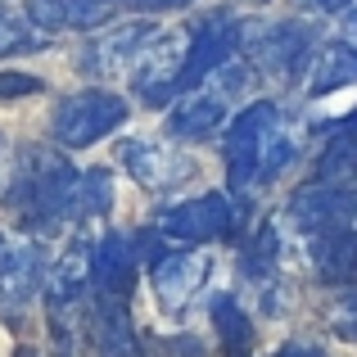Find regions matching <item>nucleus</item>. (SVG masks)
Listing matches in <instances>:
<instances>
[{
    "instance_id": "aec40b11",
    "label": "nucleus",
    "mask_w": 357,
    "mask_h": 357,
    "mask_svg": "<svg viewBox=\"0 0 357 357\" xmlns=\"http://www.w3.org/2000/svg\"><path fill=\"white\" fill-rule=\"evenodd\" d=\"M298 158V127H289L285 118L276 122V131L267 136V145H262V158H258V185H267L271 176H280L289 163Z\"/></svg>"
},
{
    "instance_id": "39448f33",
    "label": "nucleus",
    "mask_w": 357,
    "mask_h": 357,
    "mask_svg": "<svg viewBox=\"0 0 357 357\" xmlns=\"http://www.w3.org/2000/svg\"><path fill=\"white\" fill-rule=\"evenodd\" d=\"M185 41L190 32H167V36H154V41L140 50V59L131 63V86L145 105L163 109L176 100L181 91V68H185Z\"/></svg>"
},
{
    "instance_id": "f257e3e1",
    "label": "nucleus",
    "mask_w": 357,
    "mask_h": 357,
    "mask_svg": "<svg viewBox=\"0 0 357 357\" xmlns=\"http://www.w3.org/2000/svg\"><path fill=\"white\" fill-rule=\"evenodd\" d=\"M77 167L68 163L63 149H27L23 172H14V185H9V199L18 204V218H23L27 231H59L73 213V199H77Z\"/></svg>"
},
{
    "instance_id": "cd10ccee",
    "label": "nucleus",
    "mask_w": 357,
    "mask_h": 357,
    "mask_svg": "<svg viewBox=\"0 0 357 357\" xmlns=\"http://www.w3.org/2000/svg\"><path fill=\"white\" fill-rule=\"evenodd\" d=\"M335 335H340V340H357V307H349V312L335 321Z\"/></svg>"
},
{
    "instance_id": "423d86ee",
    "label": "nucleus",
    "mask_w": 357,
    "mask_h": 357,
    "mask_svg": "<svg viewBox=\"0 0 357 357\" xmlns=\"http://www.w3.org/2000/svg\"><path fill=\"white\" fill-rule=\"evenodd\" d=\"M149 267H154V298H158V307L172 312V317H181L185 307L195 303V294L204 289V280L213 276V253L195 249V244H181V249L172 244V249H167L163 258H154Z\"/></svg>"
},
{
    "instance_id": "5701e85b",
    "label": "nucleus",
    "mask_w": 357,
    "mask_h": 357,
    "mask_svg": "<svg viewBox=\"0 0 357 357\" xmlns=\"http://www.w3.org/2000/svg\"><path fill=\"white\" fill-rule=\"evenodd\" d=\"M27 18H32V27H45V32H59L63 23V0H27Z\"/></svg>"
},
{
    "instance_id": "f03ea898",
    "label": "nucleus",
    "mask_w": 357,
    "mask_h": 357,
    "mask_svg": "<svg viewBox=\"0 0 357 357\" xmlns=\"http://www.w3.org/2000/svg\"><path fill=\"white\" fill-rule=\"evenodd\" d=\"M240 45L249 50V63L267 77H298L307 73V59H312V27L298 23V18H285V23H249L240 27Z\"/></svg>"
},
{
    "instance_id": "6ab92c4d",
    "label": "nucleus",
    "mask_w": 357,
    "mask_h": 357,
    "mask_svg": "<svg viewBox=\"0 0 357 357\" xmlns=\"http://www.w3.org/2000/svg\"><path fill=\"white\" fill-rule=\"evenodd\" d=\"M109 204H114V176L109 167H91V172L77 176V199H73V218L86 222V218H105Z\"/></svg>"
},
{
    "instance_id": "1a4fd4ad",
    "label": "nucleus",
    "mask_w": 357,
    "mask_h": 357,
    "mask_svg": "<svg viewBox=\"0 0 357 357\" xmlns=\"http://www.w3.org/2000/svg\"><path fill=\"white\" fill-rule=\"evenodd\" d=\"M240 45V23H231L227 14L204 18L185 41V68H181V91H195L213 77L218 68H227L231 50Z\"/></svg>"
},
{
    "instance_id": "6e6552de",
    "label": "nucleus",
    "mask_w": 357,
    "mask_h": 357,
    "mask_svg": "<svg viewBox=\"0 0 357 357\" xmlns=\"http://www.w3.org/2000/svg\"><path fill=\"white\" fill-rule=\"evenodd\" d=\"M158 236L181 240V244H208V240H227L236 231V208H231L227 195H199V199H185L176 208H167L158 218Z\"/></svg>"
},
{
    "instance_id": "4468645a",
    "label": "nucleus",
    "mask_w": 357,
    "mask_h": 357,
    "mask_svg": "<svg viewBox=\"0 0 357 357\" xmlns=\"http://www.w3.org/2000/svg\"><path fill=\"white\" fill-rule=\"evenodd\" d=\"M357 82V45L353 41H331L321 50H312L307 59V96L321 100L340 86H353Z\"/></svg>"
},
{
    "instance_id": "f8f14e48",
    "label": "nucleus",
    "mask_w": 357,
    "mask_h": 357,
    "mask_svg": "<svg viewBox=\"0 0 357 357\" xmlns=\"http://www.w3.org/2000/svg\"><path fill=\"white\" fill-rule=\"evenodd\" d=\"M136 244L131 236H122V231H109L100 244H91V280H96V289L105 298H122L127 303V294L136 289Z\"/></svg>"
},
{
    "instance_id": "2f4dec72",
    "label": "nucleus",
    "mask_w": 357,
    "mask_h": 357,
    "mask_svg": "<svg viewBox=\"0 0 357 357\" xmlns=\"http://www.w3.org/2000/svg\"><path fill=\"white\" fill-rule=\"evenodd\" d=\"M335 127H340V131H349V136H357V114H349V118H340V122H335Z\"/></svg>"
},
{
    "instance_id": "a878e982",
    "label": "nucleus",
    "mask_w": 357,
    "mask_h": 357,
    "mask_svg": "<svg viewBox=\"0 0 357 357\" xmlns=\"http://www.w3.org/2000/svg\"><path fill=\"white\" fill-rule=\"evenodd\" d=\"M9 185H14V145L9 136H0V195H9Z\"/></svg>"
},
{
    "instance_id": "7c9ffc66",
    "label": "nucleus",
    "mask_w": 357,
    "mask_h": 357,
    "mask_svg": "<svg viewBox=\"0 0 357 357\" xmlns=\"http://www.w3.org/2000/svg\"><path fill=\"white\" fill-rule=\"evenodd\" d=\"M344 32H349V36H353V45H357V5L344 9Z\"/></svg>"
},
{
    "instance_id": "412c9836",
    "label": "nucleus",
    "mask_w": 357,
    "mask_h": 357,
    "mask_svg": "<svg viewBox=\"0 0 357 357\" xmlns=\"http://www.w3.org/2000/svg\"><path fill=\"white\" fill-rule=\"evenodd\" d=\"M127 9V0H63V23L68 27H100Z\"/></svg>"
},
{
    "instance_id": "ddd939ff",
    "label": "nucleus",
    "mask_w": 357,
    "mask_h": 357,
    "mask_svg": "<svg viewBox=\"0 0 357 357\" xmlns=\"http://www.w3.org/2000/svg\"><path fill=\"white\" fill-rule=\"evenodd\" d=\"M45 285V253L36 240H9V253L0 262V312L23 307Z\"/></svg>"
},
{
    "instance_id": "20e7f679",
    "label": "nucleus",
    "mask_w": 357,
    "mask_h": 357,
    "mask_svg": "<svg viewBox=\"0 0 357 357\" xmlns=\"http://www.w3.org/2000/svg\"><path fill=\"white\" fill-rule=\"evenodd\" d=\"M285 118L271 100H253L244 105L236 122L227 127V140H222V154H227V172H231V185L236 190H249L258 185V158H262V145L267 136L276 131V122Z\"/></svg>"
},
{
    "instance_id": "0eeeda50",
    "label": "nucleus",
    "mask_w": 357,
    "mask_h": 357,
    "mask_svg": "<svg viewBox=\"0 0 357 357\" xmlns=\"http://www.w3.org/2000/svg\"><path fill=\"white\" fill-rule=\"evenodd\" d=\"M154 23L149 18H127V23H114L105 27L100 36H91V45L82 50V73L86 77H118V73H131V63L140 59V50H145L149 41H154Z\"/></svg>"
},
{
    "instance_id": "9b49d317",
    "label": "nucleus",
    "mask_w": 357,
    "mask_h": 357,
    "mask_svg": "<svg viewBox=\"0 0 357 357\" xmlns=\"http://www.w3.org/2000/svg\"><path fill=\"white\" fill-rule=\"evenodd\" d=\"M227 114H231V96L222 86H195L172 105L167 131L176 140H208L213 131L227 127Z\"/></svg>"
},
{
    "instance_id": "c756f323",
    "label": "nucleus",
    "mask_w": 357,
    "mask_h": 357,
    "mask_svg": "<svg viewBox=\"0 0 357 357\" xmlns=\"http://www.w3.org/2000/svg\"><path fill=\"white\" fill-rule=\"evenodd\" d=\"M353 0H312V9H321V14H344Z\"/></svg>"
},
{
    "instance_id": "b1692460",
    "label": "nucleus",
    "mask_w": 357,
    "mask_h": 357,
    "mask_svg": "<svg viewBox=\"0 0 357 357\" xmlns=\"http://www.w3.org/2000/svg\"><path fill=\"white\" fill-rule=\"evenodd\" d=\"M45 82L32 73H0V100H18V96H41Z\"/></svg>"
},
{
    "instance_id": "a211bd4d",
    "label": "nucleus",
    "mask_w": 357,
    "mask_h": 357,
    "mask_svg": "<svg viewBox=\"0 0 357 357\" xmlns=\"http://www.w3.org/2000/svg\"><path fill=\"white\" fill-rule=\"evenodd\" d=\"M213 326H218V340L227 357H249L253 353V331H249V317L231 294L213 298Z\"/></svg>"
},
{
    "instance_id": "9d476101",
    "label": "nucleus",
    "mask_w": 357,
    "mask_h": 357,
    "mask_svg": "<svg viewBox=\"0 0 357 357\" xmlns=\"http://www.w3.org/2000/svg\"><path fill=\"white\" fill-rule=\"evenodd\" d=\"M118 154H122V167L131 172V181L145 185V190H176V185H185V176H195L190 158L167 145H154V140H122Z\"/></svg>"
},
{
    "instance_id": "4be33fe9",
    "label": "nucleus",
    "mask_w": 357,
    "mask_h": 357,
    "mask_svg": "<svg viewBox=\"0 0 357 357\" xmlns=\"http://www.w3.org/2000/svg\"><path fill=\"white\" fill-rule=\"evenodd\" d=\"M23 50H41V41L32 36V27H27L23 18L0 9V59H5V54H23Z\"/></svg>"
},
{
    "instance_id": "7ed1b4c3",
    "label": "nucleus",
    "mask_w": 357,
    "mask_h": 357,
    "mask_svg": "<svg viewBox=\"0 0 357 357\" xmlns=\"http://www.w3.org/2000/svg\"><path fill=\"white\" fill-rule=\"evenodd\" d=\"M127 100L114 96V91H77V96H68L59 109H54L50 118V131L59 145L68 149H82V145H96V140H105L109 131H118L122 122H127Z\"/></svg>"
},
{
    "instance_id": "c85d7f7f",
    "label": "nucleus",
    "mask_w": 357,
    "mask_h": 357,
    "mask_svg": "<svg viewBox=\"0 0 357 357\" xmlns=\"http://www.w3.org/2000/svg\"><path fill=\"white\" fill-rule=\"evenodd\" d=\"M276 357H326V353L317 349V344H285Z\"/></svg>"
},
{
    "instance_id": "473e14b6",
    "label": "nucleus",
    "mask_w": 357,
    "mask_h": 357,
    "mask_svg": "<svg viewBox=\"0 0 357 357\" xmlns=\"http://www.w3.org/2000/svg\"><path fill=\"white\" fill-rule=\"evenodd\" d=\"M5 253H9V236L0 231V262H5Z\"/></svg>"
},
{
    "instance_id": "dca6fc26",
    "label": "nucleus",
    "mask_w": 357,
    "mask_h": 357,
    "mask_svg": "<svg viewBox=\"0 0 357 357\" xmlns=\"http://www.w3.org/2000/svg\"><path fill=\"white\" fill-rule=\"evenodd\" d=\"M312 262L335 285H357V231H317Z\"/></svg>"
},
{
    "instance_id": "f3484780",
    "label": "nucleus",
    "mask_w": 357,
    "mask_h": 357,
    "mask_svg": "<svg viewBox=\"0 0 357 357\" xmlns=\"http://www.w3.org/2000/svg\"><path fill=\"white\" fill-rule=\"evenodd\" d=\"M353 181H357V136L340 131V136L326 140L321 158L312 167V185H340V190H349Z\"/></svg>"
},
{
    "instance_id": "2eb2a0df",
    "label": "nucleus",
    "mask_w": 357,
    "mask_h": 357,
    "mask_svg": "<svg viewBox=\"0 0 357 357\" xmlns=\"http://www.w3.org/2000/svg\"><path fill=\"white\" fill-rule=\"evenodd\" d=\"M96 353L100 357H145V349H140V335L136 326H131L127 317V303L122 298H105L100 294L96 303Z\"/></svg>"
},
{
    "instance_id": "393cba45",
    "label": "nucleus",
    "mask_w": 357,
    "mask_h": 357,
    "mask_svg": "<svg viewBox=\"0 0 357 357\" xmlns=\"http://www.w3.org/2000/svg\"><path fill=\"white\" fill-rule=\"evenodd\" d=\"M158 357H208V344L195 335H163L158 340Z\"/></svg>"
},
{
    "instance_id": "bb28decb",
    "label": "nucleus",
    "mask_w": 357,
    "mask_h": 357,
    "mask_svg": "<svg viewBox=\"0 0 357 357\" xmlns=\"http://www.w3.org/2000/svg\"><path fill=\"white\" fill-rule=\"evenodd\" d=\"M190 5V0H127V9H136V14H158V9H181Z\"/></svg>"
}]
</instances>
